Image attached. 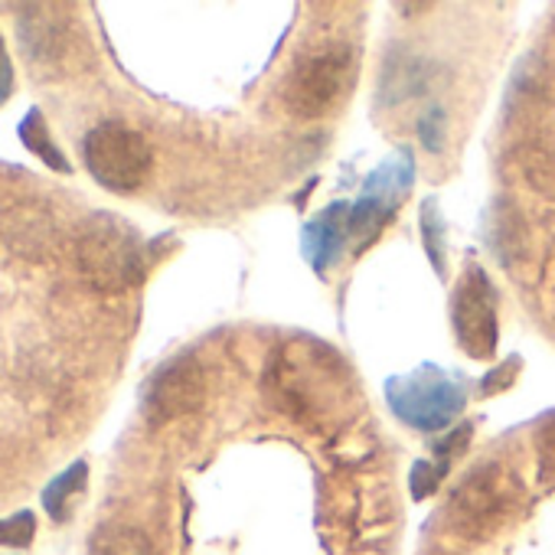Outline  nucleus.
I'll list each match as a JSON object with an SVG mask.
<instances>
[{
    "mask_svg": "<svg viewBox=\"0 0 555 555\" xmlns=\"http://www.w3.org/2000/svg\"><path fill=\"white\" fill-rule=\"evenodd\" d=\"M539 461H542V474L555 477V422H548L539 431Z\"/></svg>",
    "mask_w": 555,
    "mask_h": 555,
    "instance_id": "9b49d317",
    "label": "nucleus"
},
{
    "mask_svg": "<svg viewBox=\"0 0 555 555\" xmlns=\"http://www.w3.org/2000/svg\"><path fill=\"white\" fill-rule=\"evenodd\" d=\"M353 76V53L344 43L321 47L295 63V69L285 79L282 102L292 115L314 121L324 118L347 92Z\"/></svg>",
    "mask_w": 555,
    "mask_h": 555,
    "instance_id": "f03ea898",
    "label": "nucleus"
},
{
    "mask_svg": "<svg viewBox=\"0 0 555 555\" xmlns=\"http://www.w3.org/2000/svg\"><path fill=\"white\" fill-rule=\"evenodd\" d=\"M206 399V376L193 357L167 363L147 386L144 415L151 425H170L183 415H193Z\"/></svg>",
    "mask_w": 555,
    "mask_h": 555,
    "instance_id": "39448f33",
    "label": "nucleus"
},
{
    "mask_svg": "<svg viewBox=\"0 0 555 555\" xmlns=\"http://www.w3.org/2000/svg\"><path fill=\"white\" fill-rule=\"evenodd\" d=\"M454 327L467 353L487 357L493 353L496 344V311H493V292L487 285V278L480 268L467 274V282L461 285L454 298Z\"/></svg>",
    "mask_w": 555,
    "mask_h": 555,
    "instance_id": "423d86ee",
    "label": "nucleus"
},
{
    "mask_svg": "<svg viewBox=\"0 0 555 555\" xmlns=\"http://www.w3.org/2000/svg\"><path fill=\"white\" fill-rule=\"evenodd\" d=\"M76 268L95 292L118 295L144 278V245L125 219L99 216L76 235Z\"/></svg>",
    "mask_w": 555,
    "mask_h": 555,
    "instance_id": "f257e3e1",
    "label": "nucleus"
},
{
    "mask_svg": "<svg viewBox=\"0 0 555 555\" xmlns=\"http://www.w3.org/2000/svg\"><path fill=\"white\" fill-rule=\"evenodd\" d=\"M82 154H86L89 173L105 190H115V193L138 190L154 167V154H151V144L144 141V134L121 121H105V125L92 128L86 134Z\"/></svg>",
    "mask_w": 555,
    "mask_h": 555,
    "instance_id": "7ed1b4c3",
    "label": "nucleus"
},
{
    "mask_svg": "<svg viewBox=\"0 0 555 555\" xmlns=\"http://www.w3.org/2000/svg\"><path fill=\"white\" fill-rule=\"evenodd\" d=\"M37 532L34 513H17L11 519H0V545H30Z\"/></svg>",
    "mask_w": 555,
    "mask_h": 555,
    "instance_id": "9d476101",
    "label": "nucleus"
},
{
    "mask_svg": "<svg viewBox=\"0 0 555 555\" xmlns=\"http://www.w3.org/2000/svg\"><path fill=\"white\" fill-rule=\"evenodd\" d=\"M513 483L503 467H480L474 470L451 500V519L464 535H480L500 522V516L509 509Z\"/></svg>",
    "mask_w": 555,
    "mask_h": 555,
    "instance_id": "20e7f679",
    "label": "nucleus"
},
{
    "mask_svg": "<svg viewBox=\"0 0 555 555\" xmlns=\"http://www.w3.org/2000/svg\"><path fill=\"white\" fill-rule=\"evenodd\" d=\"M86 483V464H76L73 470L60 474L47 490H43V506L53 519H63L66 516V500Z\"/></svg>",
    "mask_w": 555,
    "mask_h": 555,
    "instance_id": "6e6552de",
    "label": "nucleus"
},
{
    "mask_svg": "<svg viewBox=\"0 0 555 555\" xmlns=\"http://www.w3.org/2000/svg\"><path fill=\"white\" fill-rule=\"evenodd\" d=\"M21 138H24V144L34 151V154H40L50 167H56V170H66V160H63V154L53 147V141H50V134H47V128H43V121L37 118V115H30L27 121H24V128H21Z\"/></svg>",
    "mask_w": 555,
    "mask_h": 555,
    "instance_id": "1a4fd4ad",
    "label": "nucleus"
},
{
    "mask_svg": "<svg viewBox=\"0 0 555 555\" xmlns=\"http://www.w3.org/2000/svg\"><path fill=\"white\" fill-rule=\"evenodd\" d=\"M92 555H154V545L134 526H108L95 535Z\"/></svg>",
    "mask_w": 555,
    "mask_h": 555,
    "instance_id": "0eeeda50",
    "label": "nucleus"
}]
</instances>
